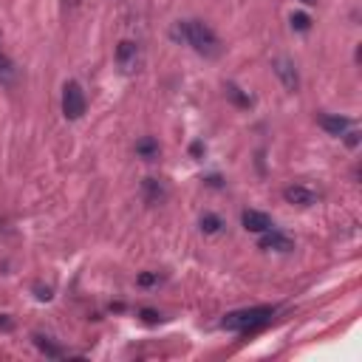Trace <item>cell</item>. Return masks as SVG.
Masks as SVG:
<instances>
[{
    "instance_id": "6da1fadb",
    "label": "cell",
    "mask_w": 362,
    "mask_h": 362,
    "mask_svg": "<svg viewBox=\"0 0 362 362\" xmlns=\"http://www.w3.org/2000/svg\"><path fill=\"white\" fill-rule=\"evenodd\" d=\"M176 37L187 40L204 57H215V54L221 52V43H218V37H215V32L207 26V23H201V20H184V23H179V26H176Z\"/></svg>"
},
{
    "instance_id": "7a4b0ae2",
    "label": "cell",
    "mask_w": 362,
    "mask_h": 362,
    "mask_svg": "<svg viewBox=\"0 0 362 362\" xmlns=\"http://www.w3.org/2000/svg\"><path fill=\"white\" fill-rule=\"evenodd\" d=\"M275 317L272 306H255V308H244V311H232V315L224 317V328L227 331H255L260 326H267Z\"/></svg>"
},
{
    "instance_id": "3957f363",
    "label": "cell",
    "mask_w": 362,
    "mask_h": 362,
    "mask_svg": "<svg viewBox=\"0 0 362 362\" xmlns=\"http://www.w3.org/2000/svg\"><path fill=\"white\" fill-rule=\"evenodd\" d=\"M85 91L80 88V82H65L63 88V113L65 119H80L85 113Z\"/></svg>"
},
{
    "instance_id": "277c9868",
    "label": "cell",
    "mask_w": 362,
    "mask_h": 362,
    "mask_svg": "<svg viewBox=\"0 0 362 362\" xmlns=\"http://www.w3.org/2000/svg\"><path fill=\"white\" fill-rule=\"evenodd\" d=\"M272 68H275V74L280 77V82H283L286 91H297L300 88V77H297V68H295L292 60L278 57V60H272Z\"/></svg>"
},
{
    "instance_id": "5b68a950",
    "label": "cell",
    "mask_w": 362,
    "mask_h": 362,
    "mask_svg": "<svg viewBox=\"0 0 362 362\" xmlns=\"http://www.w3.org/2000/svg\"><path fill=\"white\" fill-rule=\"evenodd\" d=\"M116 63H119L122 71H128V74L136 71V65H139V45L131 43V40H122L119 48H116Z\"/></svg>"
},
{
    "instance_id": "8992f818",
    "label": "cell",
    "mask_w": 362,
    "mask_h": 362,
    "mask_svg": "<svg viewBox=\"0 0 362 362\" xmlns=\"http://www.w3.org/2000/svg\"><path fill=\"white\" fill-rule=\"evenodd\" d=\"M240 224H244L247 232H267V229H272V218L267 212H258V210H247L244 215H240Z\"/></svg>"
},
{
    "instance_id": "52a82bcc",
    "label": "cell",
    "mask_w": 362,
    "mask_h": 362,
    "mask_svg": "<svg viewBox=\"0 0 362 362\" xmlns=\"http://www.w3.org/2000/svg\"><path fill=\"white\" fill-rule=\"evenodd\" d=\"M283 199L289 204H297V207H311V204H317V192H311L308 187L295 184V187H286L283 190Z\"/></svg>"
},
{
    "instance_id": "ba28073f",
    "label": "cell",
    "mask_w": 362,
    "mask_h": 362,
    "mask_svg": "<svg viewBox=\"0 0 362 362\" xmlns=\"http://www.w3.org/2000/svg\"><path fill=\"white\" fill-rule=\"evenodd\" d=\"M260 249H275V252H292L295 249V244H292V238H286V235H280V232H275V229H267V235L260 238Z\"/></svg>"
},
{
    "instance_id": "9c48e42d",
    "label": "cell",
    "mask_w": 362,
    "mask_h": 362,
    "mask_svg": "<svg viewBox=\"0 0 362 362\" xmlns=\"http://www.w3.org/2000/svg\"><path fill=\"white\" fill-rule=\"evenodd\" d=\"M317 122H320V128L328 131L331 136H343V133L351 128V119H346V116H328V113H323Z\"/></svg>"
},
{
    "instance_id": "30bf717a",
    "label": "cell",
    "mask_w": 362,
    "mask_h": 362,
    "mask_svg": "<svg viewBox=\"0 0 362 362\" xmlns=\"http://www.w3.org/2000/svg\"><path fill=\"white\" fill-rule=\"evenodd\" d=\"M142 190H144V201H148V204H161L167 199V190L156 179H144Z\"/></svg>"
},
{
    "instance_id": "8fae6325",
    "label": "cell",
    "mask_w": 362,
    "mask_h": 362,
    "mask_svg": "<svg viewBox=\"0 0 362 362\" xmlns=\"http://www.w3.org/2000/svg\"><path fill=\"white\" fill-rule=\"evenodd\" d=\"M14 80H17V68H14V63H12L9 57L0 54V85H12Z\"/></svg>"
},
{
    "instance_id": "7c38bea8",
    "label": "cell",
    "mask_w": 362,
    "mask_h": 362,
    "mask_svg": "<svg viewBox=\"0 0 362 362\" xmlns=\"http://www.w3.org/2000/svg\"><path fill=\"white\" fill-rule=\"evenodd\" d=\"M136 153L142 159H156L159 156V142L156 139H142V142H136Z\"/></svg>"
},
{
    "instance_id": "4fadbf2b",
    "label": "cell",
    "mask_w": 362,
    "mask_h": 362,
    "mask_svg": "<svg viewBox=\"0 0 362 362\" xmlns=\"http://www.w3.org/2000/svg\"><path fill=\"white\" fill-rule=\"evenodd\" d=\"M227 96H229V100L235 102V105H244V108H249L252 105V96H247V93H240V88L238 85H227Z\"/></svg>"
},
{
    "instance_id": "5bb4252c",
    "label": "cell",
    "mask_w": 362,
    "mask_h": 362,
    "mask_svg": "<svg viewBox=\"0 0 362 362\" xmlns=\"http://www.w3.org/2000/svg\"><path fill=\"white\" fill-rule=\"evenodd\" d=\"M221 227H224V221L218 218V215H212V212H204V215H201V229H204V232L212 235V232H218Z\"/></svg>"
},
{
    "instance_id": "9a60e30c",
    "label": "cell",
    "mask_w": 362,
    "mask_h": 362,
    "mask_svg": "<svg viewBox=\"0 0 362 362\" xmlns=\"http://www.w3.org/2000/svg\"><path fill=\"white\" fill-rule=\"evenodd\" d=\"M292 29L308 32V29H311V17H308V14H292Z\"/></svg>"
},
{
    "instance_id": "2e32d148",
    "label": "cell",
    "mask_w": 362,
    "mask_h": 362,
    "mask_svg": "<svg viewBox=\"0 0 362 362\" xmlns=\"http://www.w3.org/2000/svg\"><path fill=\"white\" fill-rule=\"evenodd\" d=\"M34 343H37V346H40V351H45L48 357H60V354H63V351H60L57 346H52V343H45V337H40V334L34 337Z\"/></svg>"
},
{
    "instance_id": "e0dca14e",
    "label": "cell",
    "mask_w": 362,
    "mask_h": 362,
    "mask_svg": "<svg viewBox=\"0 0 362 362\" xmlns=\"http://www.w3.org/2000/svg\"><path fill=\"white\" fill-rule=\"evenodd\" d=\"M34 292L40 300H52V289H43V286H34Z\"/></svg>"
},
{
    "instance_id": "ac0fdd59",
    "label": "cell",
    "mask_w": 362,
    "mask_h": 362,
    "mask_svg": "<svg viewBox=\"0 0 362 362\" xmlns=\"http://www.w3.org/2000/svg\"><path fill=\"white\" fill-rule=\"evenodd\" d=\"M142 317L148 320V323H156L159 320V315H156V311H150V308H142Z\"/></svg>"
},
{
    "instance_id": "d6986e66",
    "label": "cell",
    "mask_w": 362,
    "mask_h": 362,
    "mask_svg": "<svg viewBox=\"0 0 362 362\" xmlns=\"http://www.w3.org/2000/svg\"><path fill=\"white\" fill-rule=\"evenodd\" d=\"M156 280H159L156 275H142V278H139V283H142V286H150V283H156Z\"/></svg>"
},
{
    "instance_id": "ffe728a7",
    "label": "cell",
    "mask_w": 362,
    "mask_h": 362,
    "mask_svg": "<svg viewBox=\"0 0 362 362\" xmlns=\"http://www.w3.org/2000/svg\"><path fill=\"white\" fill-rule=\"evenodd\" d=\"M0 328H12V320L6 315H0Z\"/></svg>"
},
{
    "instance_id": "44dd1931",
    "label": "cell",
    "mask_w": 362,
    "mask_h": 362,
    "mask_svg": "<svg viewBox=\"0 0 362 362\" xmlns=\"http://www.w3.org/2000/svg\"><path fill=\"white\" fill-rule=\"evenodd\" d=\"M300 3H308L311 6V3H317V0H300Z\"/></svg>"
}]
</instances>
